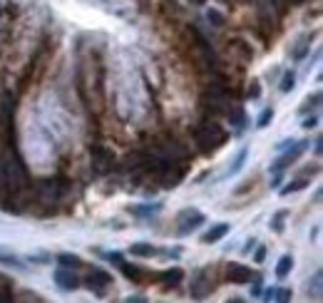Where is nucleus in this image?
Segmentation results:
<instances>
[{"instance_id":"15","label":"nucleus","mask_w":323,"mask_h":303,"mask_svg":"<svg viewBox=\"0 0 323 303\" xmlns=\"http://www.w3.org/2000/svg\"><path fill=\"white\" fill-rule=\"evenodd\" d=\"M288 216V212H276V216H273V222H271V228L276 231V234H281L283 231V219Z\"/></svg>"},{"instance_id":"5","label":"nucleus","mask_w":323,"mask_h":303,"mask_svg":"<svg viewBox=\"0 0 323 303\" xmlns=\"http://www.w3.org/2000/svg\"><path fill=\"white\" fill-rule=\"evenodd\" d=\"M110 284H112V276L107 271H102V268H92L90 276H87V288L95 291V294H105Z\"/></svg>"},{"instance_id":"27","label":"nucleus","mask_w":323,"mask_h":303,"mask_svg":"<svg viewBox=\"0 0 323 303\" xmlns=\"http://www.w3.org/2000/svg\"><path fill=\"white\" fill-rule=\"evenodd\" d=\"M229 303H244V301H241V298H231Z\"/></svg>"},{"instance_id":"23","label":"nucleus","mask_w":323,"mask_h":303,"mask_svg":"<svg viewBox=\"0 0 323 303\" xmlns=\"http://www.w3.org/2000/svg\"><path fill=\"white\" fill-rule=\"evenodd\" d=\"M254 258H256L258 264H261V261L266 258V248H263V246H261V248H258V251H256V256H254Z\"/></svg>"},{"instance_id":"19","label":"nucleus","mask_w":323,"mask_h":303,"mask_svg":"<svg viewBox=\"0 0 323 303\" xmlns=\"http://www.w3.org/2000/svg\"><path fill=\"white\" fill-rule=\"evenodd\" d=\"M293 80H296V77H293V72H286V75H283V82H281V90H283V92L293 90Z\"/></svg>"},{"instance_id":"2","label":"nucleus","mask_w":323,"mask_h":303,"mask_svg":"<svg viewBox=\"0 0 323 303\" xmlns=\"http://www.w3.org/2000/svg\"><path fill=\"white\" fill-rule=\"evenodd\" d=\"M214 288H216V284H214V274H211V268H199V271L194 274V278H192V298L201 301V298L211 296V294H214Z\"/></svg>"},{"instance_id":"13","label":"nucleus","mask_w":323,"mask_h":303,"mask_svg":"<svg viewBox=\"0 0 323 303\" xmlns=\"http://www.w3.org/2000/svg\"><path fill=\"white\" fill-rule=\"evenodd\" d=\"M291 268H293V258H291V256H281V261H278V266H276V276H278V278H286Z\"/></svg>"},{"instance_id":"16","label":"nucleus","mask_w":323,"mask_h":303,"mask_svg":"<svg viewBox=\"0 0 323 303\" xmlns=\"http://www.w3.org/2000/svg\"><path fill=\"white\" fill-rule=\"evenodd\" d=\"M60 264L67 266V268H80V266H82V261H80L77 256H70V254H63V256H60Z\"/></svg>"},{"instance_id":"17","label":"nucleus","mask_w":323,"mask_h":303,"mask_svg":"<svg viewBox=\"0 0 323 303\" xmlns=\"http://www.w3.org/2000/svg\"><path fill=\"white\" fill-rule=\"evenodd\" d=\"M273 298H276V303H291L293 294H291L288 288H281V291H276V294H273Z\"/></svg>"},{"instance_id":"1","label":"nucleus","mask_w":323,"mask_h":303,"mask_svg":"<svg viewBox=\"0 0 323 303\" xmlns=\"http://www.w3.org/2000/svg\"><path fill=\"white\" fill-rule=\"evenodd\" d=\"M194 142H196V147L204 152V154H211V152H216L226 142V132L221 130L219 122L204 120L201 124L194 127Z\"/></svg>"},{"instance_id":"25","label":"nucleus","mask_w":323,"mask_h":303,"mask_svg":"<svg viewBox=\"0 0 323 303\" xmlns=\"http://www.w3.org/2000/svg\"><path fill=\"white\" fill-rule=\"evenodd\" d=\"M303 127H316V117H308V120L303 122Z\"/></svg>"},{"instance_id":"9","label":"nucleus","mask_w":323,"mask_h":303,"mask_svg":"<svg viewBox=\"0 0 323 303\" xmlns=\"http://www.w3.org/2000/svg\"><path fill=\"white\" fill-rule=\"evenodd\" d=\"M303 150H306V142H298V144H296L293 150L288 152V154H283V156H281V159H278V162L273 164V169L278 172V169H283V166H288V164H291V162H293V159H296V156H298V154H301V152H303Z\"/></svg>"},{"instance_id":"24","label":"nucleus","mask_w":323,"mask_h":303,"mask_svg":"<svg viewBox=\"0 0 323 303\" xmlns=\"http://www.w3.org/2000/svg\"><path fill=\"white\" fill-rule=\"evenodd\" d=\"M127 303H147V298H142V296H134V298H127Z\"/></svg>"},{"instance_id":"7","label":"nucleus","mask_w":323,"mask_h":303,"mask_svg":"<svg viewBox=\"0 0 323 303\" xmlns=\"http://www.w3.org/2000/svg\"><path fill=\"white\" fill-rule=\"evenodd\" d=\"M58 286L65 288V291H75V288H80V278L75 276V274H70V271H58Z\"/></svg>"},{"instance_id":"18","label":"nucleus","mask_w":323,"mask_h":303,"mask_svg":"<svg viewBox=\"0 0 323 303\" xmlns=\"http://www.w3.org/2000/svg\"><path fill=\"white\" fill-rule=\"evenodd\" d=\"M244 159H246V150H241V152H239V156L234 159V166L229 169V174H236V172H239V169L244 166Z\"/></svg>"},{"instance_id":"6","label":"nucleus","mask_w":323,"mask_h":303,"mask_svg":"<svg viewBox=\"0 0 323 303\" xmlns=\"http://www.w3.org/2000/svg\"><path fill=\"white\" fill-rule=\"evenodd\" d=\"M251 278H256V274L251 268H246L241 264H229L226 266V281H231V284H249Z\"/></svg>"},{"instance_id":"3","label":"nucleus","mask_w":323,"mask_h":303,"mask_svg":"<svg viewBox=\"0 0 323 303\" xmlns=\"http://www.w3.org/2000/svg\"><path fill=\"white\" fill-rule=\"evenodd\" d=\"M201 224H204V214L196 212V209H184V212L177 214V234L179 236L192 234L194 228H199Z\"/></svg>"},{"instance_id":"11","label":"nucleus","mask_w":323,"mask_h":303,"mask_svg":"<svg viewBox=\"0 0 323 303\" xmlns=\"http://www.w3.org/2000/svg\"><path fill=\"white\" fill-rule=\"evenodd\" d=\"M157 278H164V281H167V288H169V286H177V284L184 278V271H182V268H172V271L157 274Z\"/></svg>"},{"instance_id":"8","label":"nucleus","mask_w":323,"mask_h":303,"mask_svg":"<svg viewBox=\"0 0 323 303\" xmlns=\"http://www.w3.org/2000/svg\"><path fill=\"white\" fill-rule=\"evenodd\" d=\"M229 228H231L229 224H216V226H211L201 236V241H204V244H216L219 238H224V236L229 234Z\"/></svg>"},{"instance_id":"14","label":"nucleus","mask_w":323,"mask_h":303,"mask_svg":"<svg viewBox=\"0 0 323 303\" xmlns=\"http://www.w3.org/2000/svg\"><path fill=\"white\" fill-rule=\"evenodd\" d=\"M306 186H308V182H306V179H296L293 184L283 186V189H281V194H293V192H301V189H306Z\"/></svg>"},{"instance_id":"26","label":"nucleus","mask_w":323,"mask_h":303,"mask_svg":"<svg viewBox=\"0 0 323 303\" xmlns=\"http://www.w3.org/2000/svg\"><path fill=\"white\" fill-rule=\"evenodd\" d=\"M249 92H251V97H258V84H256V82L251 84V90H249Z\"/></svg>"},{"instance_id":"12","label":"nucleus","mask_w":323,"mask_h":303,"mask_svg":"<svg viewBox=\"0 0 323 303\" xmlns=\"http://www.w3.org/2000/svg\"><path fill=\"white\" fill-rule=\"evenodd\" d=\"M120 268H122V274L132 278L134 284H142V278H144V271L139 268V266H129V264H120Z\"/></svg>"},{"instance_id":"4","label":"nucleus","mask_w":323,"mask_h":303,"mask_svg":"<svg viewBox=\"0 0 323 303\" xmlns=\"http://www.w3.org/2000/svg\"><path fill=\"white\" fill-rule=\"evenodd\" d=\"M90 154H92V164H95V172H110L115 166V154L112 150L102 147V144H92L90 147Z\"/></svg>"},{"instance_id":"20","label":"nucleus","mask_w":323,"mask_h":303,"mask_svg":"<svg viewBox=\"0 0 323 303\" xmlns=\"http://www.w3.org/2000/svg\"><path fill=\"white\" fill-rule=\"evenodd\" d=\"M268 120H273V110H263L256 124H258V127H266V124H268Z\"/></svg>"},{"instance_id":"22","label":"nucleus","mask_w":323,"mask_h":303,"mask_svg":"<svg viewBox=\"0 0 323 303\" xmlns=\"http://www.w3.org/2000/svg\"><path fill=\"white\" fill-rule=\"evenodd\" d=\"M0 303H15V296L10 291H0Z\"/></svg>"},{"instance_id":"10","label":"nucleus","mask_w":323,"mask_h":303,"mask_svg":"<svg viewBox=\"0 0 323 303\" xmlns=\"http://www.w3.org/2000/svg\"><path fill=\"white\" fill-rule=\"evenodd\" d=\"M129 254H132V256H142V258H152V256L157 254V248H154L152 244H134V246L129 248Z\"/></svg>"},{"instance_id":"21","label":"nucleus","mask_w":323,"mask_h":303,"mask_svg":"<svg viewBox=\"0 0 323 303\" xmlns=\"http://www.w3.org/2000/svg\"><path fill=\"white\" fill-rule=\"evenodd\" d=\"M321 296V271H316V276H313V298H318Z\"/></svg>"}]
</instances>
